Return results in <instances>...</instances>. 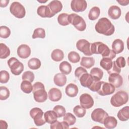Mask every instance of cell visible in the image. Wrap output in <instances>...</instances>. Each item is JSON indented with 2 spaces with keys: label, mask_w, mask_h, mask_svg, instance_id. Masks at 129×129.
<instances>
[{
  "label": "cell",
  "mask_w": 129,
  "mask_h": 129,
  "mask_svg": "<svg viewBox=\"0 0 129 129\" xmlns=\"http://www.w3.org/2000/svg\"><path fill=\"white\" fill-rule=\"evenodd\" d=\"M9 3V0H2L0 2V7L1 8H5L7 6Z\"/></svg>",
  "instance_id": "cell-50"
},
{
  "label": "cell",
  "mask_w": 129,
  "mask_h": 129,
  "mask_svg": "<svg viewBox=\"0 0 129 129\" xmlns=\"http://www.w3.org/2000/svg\"><path fill=\"white\" fill-rule=\"evenodd\" d=\"M67 81V77L62 73H57L53 77L54 84L59 87L63 86L66 84Z\"/></svg>",
  "instance_id": "cell-23"
},
{
  "label": "cell",
  "mask_w": 129,
  "mask_h": 129,
  "mask_svg": "<svg viewBox=\"0 0 129 129\" xmlns=\"http://www.w3.org/2000/svg\"><path fill=\"white\" fill-rule=\"evenodd\" d=\"M37 14L42 18H51L55 15L52 13L48 6L41 5L37 10Z\"/></svg>",
  "instance_id": "cell-16"
},
{
  "label": "cell",
  "mask_w": 129,
  "mask_h": 129,
  "mask_svg": "<svg viewBox=\"0 0 129 129\" xmlns=\"http://www.w3.org/2000/svg\"><path fill=\"white\" fill-rule=\"evenodd\" d=\"M10 79L9 73L5 70L0 72V82L1 83H7Z\"/></svg>",
  "instance_id": "cell-46"
},
{
  "label": "cell",
  "mask_w": 129,
  "mask_h": 129,
  "mask_svg": "<svg viewBox=\"0 0 129 129\" xmlns=\"http://www.w3.org/2000/svg\"><path fill=\"white\" fill-rule=\"evenodd\" d=\"M108 81L115 88H119L123 84V78L119 74H112L109 75Z\"/></svg>",
  "instance_id": "cell-15"
},
{
  "label": "cell",
  "mask_w": 129,
  "mask_h": 129,
  "mask_svg": "<svg viewBox=\"0 0 129 129\" xmlns=\"http://www.w3.org/2000/svg\"><path fill=\"white\" fill-rule=\"evenodd\" d=\"M8 64L13 74L18 76L24 70V65L17 58L14 57H11L8 60Z\"/></svg>",
  "instance_id": "cell-7"
},
{
  "label": "cell",
  "mask_w": 129,
  "mask_h": 129,
  "mask_svg": "<svg viewBox=\"0 0 129 129\" xmlns=\"http://www.w3.org/2000/svg\"><path fill=\"white\" fill-rule=\"evenodd\" d=\"M28 66L31 70H37L41 67V61L37 58H32L28 60Z\"/></svg>",
  "instance_id": "cell-34"
},
{
  "label": "cell",
  "mask_w": 129,
  "mask_h": 129,
  "mask_svg": "<svg viewBox=\"0 0 129 129\" xmlns=\"http://www.w3.org/2000/svg\"><path fill=\"white\" fill-rule=\"evenodd\" d=\"M100 14V10L98 7H92L88 14V18L90 20L94 21L96 20L99 16Z\"/></svg>",
  "instance_id": "cell-31"
},
{
  "label": "cell",
  "mask_w": 129,
  "mask_h": 129,
  "mask_svg": "<svg viewBox=\"0 0 129 129\" xmlns=\"http://www.w3.org/2000/svg\"><path fill=\"white\" fill-rule=\"evenodd\" d=\"M22 91L26 94H30L33 91V86L30 82L28 81H23L20 85Z\"/></svg>",
  "instance_id": "cell-33"
},
{
  "label": "cell",
  "mask_w": 129,
  "mask_h": 129,
  "mask_svg": "<svg viewBox=\"0 0 129 129\" xmlns=\"http://www.w3.org/2000/svg\"><path fill=\"white\" fill-rule=\"evenodd\" d=\"M60 71L64 75H69L72 71V66L67 61H62L59 66Z\"/></svg>",
  "instance_id": "cell-30"
},
{
  "label": "cell",
  "mask_w": 129,
  "mask_h": 129,
  "mask_svg": "<svg viewBox=\"0 0 129 129\" xmlns=\"http://www.w3.org/2000/svg\"><path fill=\"white\" fill-rule=\"evenodd\" d=\"M96 31L106 36H110L113 34L115 31L114 26L110 21L105 17L99 19L95 26Z\"/></svg>",
  "instance_id": "cell-2"
},
{
  "label": "cell",
  "mask_w": 129,
  "mask_h": 129,
  "mask_svg": "<svg viewBox=\"0 0 129 129\" xmlns=\"http://www.w3.org/2000/svg\"><path fill=\"white\" fill-rule=\"evenodd\" d=\"M69 15L67 13H61L57 17L58 23L61 26H67L70 24L68 21Z\"/></svg>",
  "instance_id": "cell-38"
},
{
  "label": "cell",
  "mask_w": 129,
  "mask_h": 129,
  "mask_svg": "<svg viewBox=\"0 0 129 129\" xmlns=\"http://www.w3.org/2000/svg\"><path fill=\"white\" fill-rule=\"evenodd\" d=\"M108 116V113L102 108H98L95 109L92 112L91 119L95 122L103 124L105 118Z\"/></svg>",
  "instance_id": "cell-9"
},
{
  "label": "cell",
  "mask_w": 129,
  "mask_h": 129,
  "mask_svg": "<svg viewBox=\"0 0 129 129\" xmlns=\"http://www.w3.org/2000/svg\"><path fill=\"white\" fill-rule=\"evenodd\" d=\"M118 119L122 121H127L129 119V107L126 106L120 109L117 114Z\"/></svg>",
  "instance_id": "cell-25"
},
{
  "label": "cell",
  "mask_w": 129,
  "mask_h": 129,
  "mask_svg": "<svg viewBox=\"0 0 129 129\" xmlns=\"http://www.w3.org/2000/svg\"><path fill=\"white\" fill-rule=\"evenodd\" d=\"M10 50L9 48L4 43L0 44V58L5 59L8 57L10 54Z\"/></svg>",
  "instance_id": "cell-35"
},
{
  "label": "cell",
  "mask_w": 129,
  "mask_h": 129,
  "mask_svg": "<svg viewBox=\"0 0 129 129\" xmlns=\"http://www.w3.org/2000/svg\"><path fill=\"white\" fill-rule=\"evenodd\" d=\"M63 121L67 122L69 126H71L75 123L76 118L73 114L70 112H68L66 113L63 116Z\"/></svg>",
  "instance_id": "cell-36"
},
{
  "label": "cell",
  "mask_w": 129,
  "mask_h": 129,
  "mask_svg": "<svg viewBox=\"0 0 129 129\" xmlns=\"http://www.w3.org/2000/svg\"><path fill=\"white\" fill-rule=\"evenodd\" d=\"M124 49V43L120 39H115L112 44V50L116 53L119 54Z\"/></svg>",
  "instance_id": "cell-22"
},
{
  "label": "cell",
  "mask_w": 129,
  "mask_h": 129,
  "mask_svg": "<svg viewBox=\"0 0 129 129\" xmlns=\"http://www.w3.org/2000/svg\"><path fill=\"white\" fill-rule=\"evenodd\" d=\"M0 124H1V127L2 129H6L8 127V124L6 121L3 120H0Z\"/></svg>",
  "instance_id": "cell-51"
},
{
  "label": "cell",
  "mask_w": 129,
  "mask_h": 129,
  "mask_svg": "<svg viewBox=\"0 0 129 129\" xmlns=\"http://www.w3.org/2000/svg\"><path fill=\"white\" fill-rule=\"evenodd\" d=\"M48 98L52 102H57L60 100L62 97V93L61 91L56 88H52L48 91Z\"/></svg>",
  "instance_id": "cell-18"
},
{
  "label": "cell",
  "mask_w": 129,
  "mask_h": 129,
  "mask_svg": "<svg viewBox=\"0 0 129 129\" xmlns=\"http://www.w3.org/2000/svg\"><path fill=\"white\" fill-rule=\"evenodd\" d=\"M90 50L92 54H100L103 57H108L111 59L116 56V53L101 42H95L91 43Z\"/></svg>",
  "instance_id": "cell-1"
},
{
  "label": "cell",
  "mask_w": 129,
  "mask_h": 129,
  "mask_svg": "<svg viewBox=\"0 0 129 129\" xmlns=\"http://www.w3.org/2000/svg\"><path fill=\"white\" fill-rule=\"evenodd\" d=\"M90 74L92 76L95 81H98L102 78L103 72L102 70L99 68L95 67L91 70Z\"/></svg>",
  "instance_id": "cell-28"
},
{
  "label": "cell",
  "mask_w": 129,
  "mask_h": 129,
  "mask_svg": "<svg viewBox=\"0 0 129 129\" xmlns=\"http://www.w3.org/2000/svg\"><path fill=\"white\" fill-rule=\"evenodd\" d=\"M77 48L83 52L85 55L91 56L92 55L91 50V43L86 39H80L76 43Z\"/></svg>",
  "instance_id": "cell-10"
},
{
  "label": "cell",
  "mask_w": 129,
  "mask_h": 129,
  "mask_svg": "<svg viewBox=\"0 0 129 129\" xmlns=\"http://www.w3.org/2000/svg\"><path fill=\"white\" fill-rule=\"evenodd\" d=\"M44 117L46 122L51 124L57 120V116L53 110H48L44 113Z\"/></svg>",
  "instance_id": "cell-26"
},
{
  "label": "cell",
  "mask_w": 129,
  "mask_h": 129,
  "mask_svg": "<svg viewBox=\"0 0 129 129\" xmlns=\"http://www.w3.org/2000/svg\"><path fill=\"white\" fill-rule=\"evenodd\" d=\"M115 87L111 84L102 81L100 87L97 92L101 96L109 95L115 91Z\"/></svg>",
  "instance_id": "cell-11"
},
{
  "label": "cell",
  "mask_w": 129,
  "mask_h": 129,
  "mask_svg": "<svg viewBox=\"0 0 129 129\" xmlns=\"http://www.w3.org/2000/svg\"><path fill=\"white\" fill-rule=\"evenodd\" d=\"M128 100V95L124 91H119L114 94L110 99L111 104L115 107H120L126 104Z\"/></svg>",
  "instance_id": "cell-4"
},
{
  "label": "cell",
  "mask_w": 129,
  "mask_h": 129,
  "mask_svg": "<svg viewBox=\"0 0 129 129\" xmlns=\"http://www.w3.org/2000/svg\"><path fill=\"white\" fill-rule=\"evenodd\" d=\"M79 80L81 85L83 87L88 88H89L91 86V85L95 81L92 76L88 73L83 74Z\"/></svg>",
  "instance_id": "cell-17"
},
{
  "label": "cell",
  "mask_w": 129,
  "mask_h": 129,
  "mask_svg": "<svg viewBox=\"0 0 129 129\" xmlns=\"http://www.w3.org/2000/svg\"><path fill=\"white\" fill-rule=\"evenodd\" d=\"M33 39H35L37 38H44L45 37V31L43 28H38L34 30L32 36Z\"/></svg>",
  "instance_id": "cell-40"
},
{
  "label": "cell",
  "mask_w": 129,
  "mask_h": 129,
  "mask_svg": "<svg viewBox=\"0 0 129 129\" xmlns=\"http://www.w3.org/2000/svg\"><path fill=\"white\" fill-rule=\"evenodd\" d=\"M11 34L10 28L6 26H1L0 27V37L3 38H8Z\"/></svg>",
  "instance_id": "cell-44"
},
{
  "label": "cell",
  "mask_w": 129,
  "mask_h": 129,
  "mask_svg": "<svg viewBox=\"0 0 129 129\" xmlns=\"http://www.w3.org/2000/svg\"><path fill=\"white\" fill-rule=\"evenodd\" d=\"M115 62L117 67L120 69L124 68L126 65L125 59L123 56H119L117 57Z\"/></svg>",
  "instance_id": "cell-48"
},
{
  "label": "cell",
  "mask_w": 129,
  "mask_h": 129,
  "mask_svg": "<svg viewBox=\"0 0 129 129\" xmlns=\"http://www.w3.org/2000/svg\"><path fill=\"white\" fill-rule=\"evenodd\" d=\"M11 13L15 17L21 19L26 15V11L24 7L18 2H14L12 3L10 7Z\"/></svg>",
  "instance_id": "cell-8"
},
{
  "label": "cell",
  "mask_w": 129,
  "mask_h": 129,
  "mask_svg": "<svg viewBox=\"0 0 129 129\" xmlns=\"http://www.w3.org/2000/svg\"><path fill=\"white\" fill-rule=\"evenodd\" d=\"M31 48L27 44H21L17 48V54L21 58H27L31 54Z\"/></svg>",
  "instance_id": "cell-14"
},
{
  "label": "cell",
  "mask_w": 129,
  "mask_h": 129,
  "mask_svg": "<svg viewBox=\"0 0 129 129\" xmlns=\"http://www.w3.org/2000/svg\"><path fill=\"white\" fill-rule=\"evenodd\" d=\"M95 64V59L92 57H85L83 56L81 58L80 64L82 67L90 69Z\"/></svg>",
  "instance_id": "cell-27"
},
{
  "label": "cell",
  "mask_w": 129,
  "mask_h": 129,
  "mask_svg": "<svg viewBox=\"0 0 129 129\" xmlns=\"http://www.w3.org/2000/svg\"><path fill=\"white\" fill-rule=\"evenodd\" d=\"M69 125L67 122L63 121L59 122L58 120H56L52 123L50 124L51 129H57V128H69Z\"/></svg>",
  "instance_id": "cell-39"
},
{
  "label": "cell",
  "mask_w": 129,
  "mask_h": 129,
  "mask_svg": "<svg viewBox=\"0 0 129 129\" xmlns=\"http://www.w3.org/2000/svg\"><path fill=\"white\" fill-rule=\"evenodd\" d=\"M10 92L9 90L5 86L0 87V99L5 100L7 99L10 96Z\"/></svg>",
  "instance_id": "cell-42"
},
{
  "label": "cell",
  "mask_w": 129,
  "mask_h": 129,
  "mask_svg": "<svg viewBox=\"0 0 129 129\" xmlns=\"http://www.w3.org/2000/svg\"><path fill=\"white\" fill-rule=\"evenodd\" d=\"M121 11L120 8L117 6H112L108 10V15L109 17L113 20H117L120 17Z\"/></svg>",
  "instance_id": "cell-19"
},
{
  "label": "cell",
  "mask_w": 129,
  "mask_h": 129,
  "mask_svg": "<svg viewBox=\"0 0 129 129\" xmlns=\"http://www.w3.org/2000/svg\"><path fill=\"white\" fill-rule=\"evenodd\" d=\"M73 112L77 117L81 118L84 117L86 114V110L81 105H77L74 107L73 109Z\"/></svg>",
  "instance_id": "cell-37"
},
{
  "label": "cell",
  "mask_w": 129,
  "mask_h": 129,
  "mask_svg": "<svg viewBox=\"0 0 129 129\" xmlns=\"http://www.w3.org/2000/svg\"><path fill=\"white\" fill-rule=\"evenodd\" d=\"M87 7V3L85 0H72L71 3L72 10L75 12L84 11Z\"/></svg>",
  "instance_id": "cell-13"
},
{
  "label": "cell",
  "mask_w": 129,
  "mask_h": 129,
  "mask_svg": "<svg viewBox=\"0 0 129 129\" xmlns=\"http://www.w3.org/2000/svg\"><path fill=\"white\" fill-rule=\"evenodd\" d=\"M53 110L56 113L57 117H61L63 116L66 113V110L65 108L61 105H56L54 107Z\"/></svg>",
  "instance_id": "cell-43"
},
{
  "label": "cell",
  "mask_w": 129,
  "mask_h": 129,
  "mask_svg": "<svg viewBox=\"0 0 129 129\" xmlns=\"http://www.w3.org/2000/svg\"><path fill=\"white\" fill-rule=\"evenodd\" d=\"M79 89L78 86L73 83L69 84L65 88V92L67 96L70 97L76 96L78 93Z\"/></svg>",
  "instance_id": "cell-20"
},
{
  "label": "cell",
  "mask_w": 129,
  "mask_h": 129,
  "mask_svg": "<svg viewBox=\"0 0 129 129\" xmlns=\"http://www.w3.org/2000/svg\"><path fill=\"white\" fill-rule=\"evenodd\" d=\"M88 73L87 70L84 69V68L83 67H78L76 70H75V75L76 77L78 78V79H79V78L81 77V76L85 74V73Z\"/></svg>",
  "instance_id": "cell-49"
},
{
  "label": "cell",
  "mask_w": 129,
  "mask_h": 129,
  "mask_svg": "<svg viewBox=\"0 0 129 129\" xmlns=\"http://www.w3.org/2000/svg\"><path fill=\"white\" fill-rule=\"evenodd\" d=\"M47 6L52 13L54 15L60 12L62 9V5L61 3L57 0H54L50 2Z\"/></svg>",
  "instance_id": "cell-21"
},
{
  "label": "cell",
  "mask_w": 129,
  "mask_h": 129,
  "mask_svg": "<svg viewBox=\"0 0 129 129\" xmlns=\"http://www.w3.org/2000/svg\"><path fill=\"white\" fill-rule=\"evenodd\" d=\"M112 64L113 61L112 59L108 57H103L100 61V66L107 71L112 68Z\"/></svg>",
  "instance_id": "cell-32"
},
{
  "label": "cell",
  "mask_w": 129,
  "mask_h": 129,
  "mask_svg": "<svg viewBox=\"0 0 129 129\" xmlns=\"http://www.w3.org/2000/svg\"><path fill=\"white\" fill-rule=\"evenodd\" d=\"M103 124L106 128L112 129L116 126L117 124V121L114 116H108L105 118Z\"/></svg>",
  "instance_id": "cell-24"
},
{
  "label": "cell",
  "mask_w": 129,
  "mask_h": 129,
  "mask_svg": "<svg viewBox=\"0 0 129 129\" xmlns=\"http://www.w3.org/2000/svg\"><path fill=\"white\" fill-rule=\"evenodd\" d=\"M34 74L33 72L31 71H26L25 72L22 76V79L23 81H28L31 83L33 82L34 80Z\"/></svg>",
  "instance_id": "cell-45"
},
{
  "label": "cell",
  "mask_w": 129,
  "mask_h": 129,
  "mask_svg": "<svg viewBox=\"0 0 129 129\" xmlns=\"http://www.w3.org/2000/svg\"><path fill=\"white\" fill-rule=\"evenodd\" d=\"M68 21L80 31H83L86 28V24L84 19L75 13L69 15Z\"/></svg>",
  "instance_id": "cell-5"
},
{
  "label": "cell",
  "mask_w": 129,
  "mask_h": 129,
  "mask_svg": "<svg viewBox=\"0 0 129 129\" xmlns=\"http://www.w3.org/2000/svg\"><path fill=\"white\" fill-rule=\"evenodd\" d=\"M51 57L54 61H60L62 60L64 57L63 52L59 49H55L52 51Z\"/></svg>",
  "instance_id": "cell-29"
},
{
  "label": "cell",
  "mask_w": 129,
  "mask_h": 129,
  "mask_svg": "<svg viewBox=\"0 0 129 129\" xmlns=\"http://www.w3.org/2000/svg\"><path fill=\"white\" fill-rule=\"evenodd\" d=\"M120 72H121V69L117 67V66L115 63V61H113L112 68L109 71H107V73L109 75H110L112 74H119Z\"/></svg>",
  "instance_id": "cell-47"
},
{
  "label": "cell",
  "mask_w": 129,
  "mask_h": 129,
  "mask_svg": "<svg viewBox=\"0 0 129 129\" xmlns=\"http://www.w3.org/2000/svg\"><path fill=\"white\" fill-rule=\"evenodd\" d=\"M79 100L81 106L85 109H89L94 105V100L89 94L84 93L82 94L80 96Z\"/></svg>",
  "instance_id": "cell-12"
},
{
  "label": "cell",
  "mask_w": 129,
  "mask_h": 129,
  "mask_svg": "<svg viewBox=\"0 0 129 129\" xmlns=\"http://www.w3.org/2000/svg\"><path fill=\"white\" fill-rule=\"evenodd\" d=\"M33 93L34 100L39 103L45 102L48 97V94L45 90L43 83L40 82H36L33 86Z\"/></svg>",
  "instance_id": "cell-3"
},
{
  "label": "cell",
  "mask_w": 129,
  "mask_h": 129,
  "mask_svg": "<svg viewBox=\"0 0 129 129\" xmlns=\"http://www.w3.org/2000/svg\"><path fill=\"white\" fill-rule=\"evenodd\" d=\"M117 2L121 6H127L129 3L128 1H117Z\"/></svg>",
  "instance_id": "cell-52"
},
{
  "label": "cell",
  "mask_w": 129,
  "mask_h": 129,
  "mask_svg": "<svg viewBox=\"0 0 129 129\" xmlns=\"http://www.w3.org/2000/svg\"><path fill=\"white\" fill-rule=\"evenodd\" d=\"M38 2H40V3H46V2H47V1H44V2H41V1H38Z\"/></svg>",
  "instance_id": "cell-53"
},
{
  "label": "cell",
  "mask_w": 129,
  "mask_h": 129,
  "mask_svg": "<svg viewBox=\"0 0 129 129\" xmlns=\"http://www.w3.org/2000/svg\"><path fill=\"white\" fill-rule=\"evenodd\" d=\"M69 60L72 63L78 62L80 60V56L78 53L75 51H72L68 54Z\"/></svg>",
  "instance_id": "cell-41"
},
{
  "label": "cell",
  "mask_w": 129,
  "mask_h": 129,
  "mask_svg": "<svg viewBox=\"0 0 129 129\" xmlns=\"http://www.w3.org/2000/svg\"><path fill=\"white\" fill-rule=\"evenodd\" d=\"M30 115L33 119L34 123L38 126L44 125L46 121L44 117V112L38 107H34L30 111Z\"/></svg>",
  "instance_id": "cell-6"
}]
</instances>
